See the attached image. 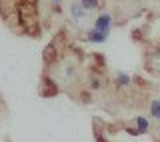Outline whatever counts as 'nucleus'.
<instances>
[{"mask_svg":"<svg viewBox=\"0 0 160 142\" xmlns=\"http://www.w3.org/2000/svg\"><path fill=\"white\" fill-rule=\"evenodd\" d=\"M80 4H82L84 8L88 10V12H92V10H96L100 6V0H78Z\"/></svg>","mask_w":160,"mask_h":142,"instance_id":"nucleus-7","label":"nucleus"},{"mask_svg":"<svg viewBox=\"0 0 160 142\" xmlns=\"http://www.w3.org/2000/svg\"><path fill=\"white\" fill-rule=\"evenodd\" d=\"M114 82H116V86H120V88H126V86H130L132 78H130L128 72H116L114 74Z\"/></svg>","mask_w":160,"mask_h":142,"instance_id":"nucleus-5","label":"nucleus"},{"mask_svg":"<svg viewBox=\"0 0 160 142\" xmlns=\"http://www.w3.org/2000/svg\"><path fill=\"white\" fill-rule=\"evenodd\" d=\"M108 36H110L108 32L96 30L94 26L90 28V30H86V40H88V42H92V44H102V42H106V40H108Z\"/></svg>","mask_w":160,"mask_h":142,"instance_id":"nucleus-3","label":"nucleus"},{"mask_svg":"<svg viewBox=\"0 0 160 142\" xmlns=\"http://www.w3.org/2000/svg\"><path fill=\"white\" fill-rule=\"evenodd\" d=\"M90 88L98 90V88H100V80H98V78H92V80H90Z\"/></svg>","mask_w":160,"mask_h":142,"instance_id":"nucleus-8","label":"nucleus"},{"mask_svg":"<svg viewBox=\"0 0 160 142\" xmlns=\"http://www.w3.org/2000/svg\"><path fill=\"white\" fill-rule=\"evenodd\" d=\"M112 24H114L112 14H110V12H102V14H98V16H96V20H94L92 26L96 28V30H102V32H108V34H110Z\"/></svg>","mask_w":160,"mask_h":142,"instance_id":"nucleus-1","label":"nucleus"},{"mask_svg":"<svg viewBox=\"0 0 160 142\" xmlns=\"http://www.w3.org/2000/svg\"><path fill=\"white\" fill-rule=\"evenodd\" d=\"M148 112H150V118H154L156 122H160V98H154L148 106Z\"/></svg>","mask_w":160,"mask_h":142,"instance_id":"nucleus-6","label":"nucleus"},{"mask_svg":"<svg viewBox=\"0 0 160 142\" xmlns=\"http://www.w3.org/2000/svg\"><path fill=\"white\" fill-rule=\"evenodd\" d=\"M50 2H52V4H54V6H60V4H62V2H64V0H50Z\"/></svg>","mask_w":160,"mask_h":142,"instance_id":"nucleus-9","label":"nucleus"},{"mask_svg":"<svg viewBox=\"0 0 160 142\" xmlns=\"http://www.w3.org/2000/svg\"><path fill=\"white\" fill-rule=\"evenodd\" d=\"M68 12H70V18H72L76 24H80V22L86 20V12H88V10L84 8L80 2H72V4H70V8H68Z\"/></svg>","mask_w":160,"mask_h":142,"instance_id":"nucleus-2","label":"nucleus"},{"mask_svg":"<svg viewBox=\"0 0 160 142\" xmlns=\"http://www.w3.org/2000/svg\"><path fill=\"white\" fill-rule=\"evenodd\" d=\"M134 124H136L138 134H146V132H150V118H146V116H138V118L134 120Z\"/></svg>","mask_w":160,"mask_h":142,"instance_id":"nucleus-4","label":"nucleus"},{"mask_svg":"<svg viewBox=\"0 0 160 142\" xmlns=\"http://www.w3.org/2000/svg\"><path fill=\"white\" fill-rule=\"evenodd\" d=\"M156 56H158V58H160V48H158V50H156Z\"/></svg>","mask_w":160,"mask_h":142,"instance_id":"nucleus-10","label":"nucleus"}]
</instances>
